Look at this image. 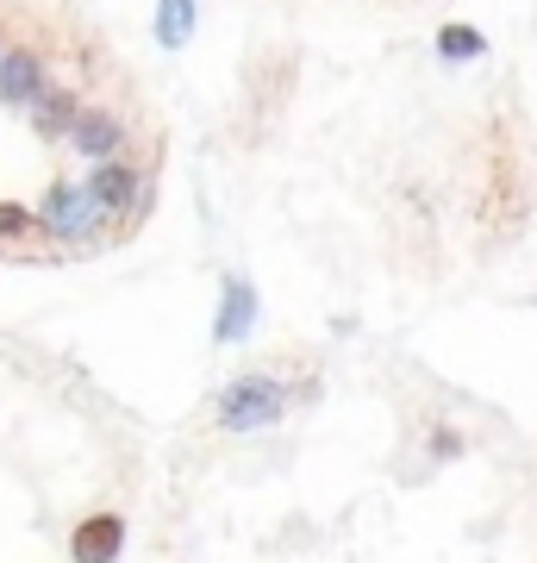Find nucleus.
I'll list each match as a JSON object with an SVG mask.
<instances>
[{"instance_id": "nucleus-1", "label": "nucleus", "mask_w": 537, "mask_h": 563, "mask_svg": "<svg viewBox=\"0 0 537 563\" xmlns=\"http://www.w3.org/2000/svg\"><path fill=\"white\" fill-rule=\"evenodd\" d=\"M288 407H294V388L281 383V376H269V369H250V376H232V383L220 388L213 420H220V432H232V439H250V432L281 426Z\"/></svg>"}, {"instance_id": "nucleus-2", "label": "nucleus", "mask_w": 537, "mask_h": 563, "mask_svg": "<svg viewBox=\"0 0 537 563\" xmlns=\"http://www.w3.org/2000/svg\"><path fill=\"white\" fill-rule=\"evenodd\" d=\"M38 220H44V239L51 244H94L100 232L113 225L100 213L88 181H51V195L38 201Z\"/></svg>"}, {"instance_id": "nucleus-3", "label": "nucleus", "mask_w": 537, "mask_h": 563, "mask_svg": "<svg viewBox=\"0 0 537 563\" xmlns=\"http://www.w3.org/2000/svg\"><path fill=\"white\" fill-rule=\"evenodd\" d=\"M88 188H94L100 213L120 225V232H125L132 220H138L144 201H150V176H144V163H132V157H107V163H94Z\"/></svg>"}, {"instance_id": "nucleus-4", "label": "nucleus", "mask_w": 537, "mask_h": 563, "mask_svg": "<svg viewBox=\"0 0 537 563\" xmlns=\"http://www.w3.org/2000/svg\"><path fill=\"white\" fill-rule=\"evenodd\" d=\"M51 88L57 81H51V51L44 44H7L0 51V101L13 113H32Z\"/></svg>"}, {"instance_id": "nucleus-5", "label": "nucleus", "mask_w": 537, "mask_h": 563, "mask_svg": "<svg viewBox=\"0 0 537 563\" xmlns=\"http://www.w3.org/2000/svg\"><path fill=\"white\" fill-rule=\"evenodd\" d=\"M69 151L88 163H107V157H125V113L107 101H88L81 120L69 125Z\"/></svg>"}, {"instance_id": "nucleus-6", "label": "nucleus", "mask_w": 537, "mask_h": 563, "mask_svg": "<svg viewBox=\"0 0 537 563\" xmlns=\"http://www.w3.org/2000/svg\"><path fill=\"white\" fill-rule=\"evenodd\" d=\"M125 551V520L113 507H94L69 526V563H120Z\"/></svg>"}, {"instance_id": "nucleus-7", "label": "nucleus", "mask_w": 537, "mask_h": 563, "mask_svg": "<svg viewBox=\"0 0 537 563\" xmlns=\"http://www.w3.org/2000/svg\"><path fill=\"white\" fill-rule=\"evenodd\" d=\"M220 295L225 301H220V313H213V344H244L250 325H257V288L244 276H225Z\"/></svg>"}, {"instance_id": "nucleus-8", "label": "nucleus", "mask_w": 537, "mask_h": 563, "mask_svg": "<svg viewBox=\"0 0 537 563\" xmlns=\"http://www.w3.org/2000/svg\"><path fill=\"white\" fill-rule=\"evenodd\" d=\"M81 107H88V95H81V88H51V95H44L38 107H32V132H38V139H51V144H69V125L81 120Z\"/></svg>"}, {"instance_id": "nucleus-9", "label": "nucleus", "mask_w": 537, "mask_h": 563, "mask_svg": "<svg viewBox=\"0 0 537 563\" xmlns=\"http://www.w3.org/2000/svg\"><path fill=\"white\" fill-rule=\"evenodd\" d=\"M194 38V0H163L157 7V44L163 51H181Z\"/></svg>"}, {"instance_id": "nucleus-10", "label": "nucleus", "mask_w": 537, "mask_h": 563, "mask_svg": "<svg viewBox=\"0 0 537 563\" xmlns=\"http://www.w3.org/2000/svg\"><path fill=\"white\" fill-rule=\"evenodd\" d=\"M44 239V220L20 201H0V244H38ZM51 244V239H44Z\"/></svg>"}, {"instance_id": "nucleus-11", "label": "nucleus", "mask_w": 537, "mask_h": 563, "mask_svg": "<svg viewBox=\"0 0 537 563\" xmlns=\"http://www.w3.org/2000/svg\"><path fill=\"white\" fill-rule=\"evenodd\" d=\"M481 51H488V38H481L476 25H438V57L444 63H476Z\"/></svg>"}, {"instance_id": "nucleus-12", "label": "nucleus", "mask_w": 537, "mask_h": 563, "mask_svg": "<svg viewBox=\"0 0 537 563\" xmlns=\"http://www.w3.org/2000/svg\"><path fill=\"white\" fill-rule=\"evenodd\" d=\"M425 444H432V457H438V463L462 457V432H457L450 420H438V426H432V439H425Z\"/></svg>"}, {"instance_id": "nucleus-13", "label": "nucleus", "mask_w": 537, "mask_h": 563, "mask_svg": "<svg viewBox=\"0 0 537 563\" xmlns=\"http://www.w3.org/2000/svg\"><path fill=\"white\" fill-rule=\"evenodd\" d=\"M0 51H7V44H0Z\"/></svg>"}, {"instance_id": "nucleus-14", "label": "nucleus", "mask_w": 537, "mask_h": 563, "mask_svg": "<svg viewBox=\"0 0 537 563\" xmlns=\"http://www.w3.org/2000/svg\"><path fill=\"white\" fill-rule=\"evenodd\" d=\"M532 301H537V295H532Z\"/></svg>"}]
</instances>
